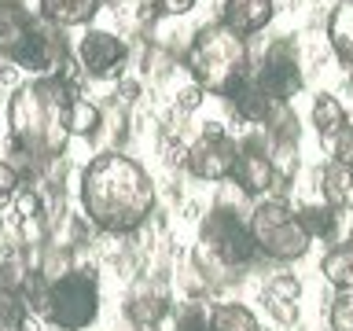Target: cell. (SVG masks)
I'll return each mask as SVG.
<instances>
[{
    "instance_id": "obj_1",
    "label": "cell",
    "mask_w": 353,
    "mask_h": 331,
    "mask_svg": "<svg viewBox=\"0 0 353 331\" xmlns=\"http://www.w3.org/2000/svg\"><path fill=\"white\" fill-rule=\"evenodd\" d=\"M77 203L103 236H137L154 214V181L125 151H99L81 170Z\"/></svg>"
},
{
    "instance_id": "obj_2",
    "label": "cell",
    "mask_w": 353,
    "mask_h": 331,
    "mask_svg": "<svg viewBox=\"0 0 353 331\" xmlns=\"http://www.w3.org/2000/svg\"><path fill=\"white\" fill-rule=\"evenodd\" d=\"M81 96L59 74L30 77L8 96V148L30 154L33 162L52 166L70 143V107Z\"/></svg>"
},
{
    "instance_id": "obj_3",
    "label": "cell",
    "mask_w": 353,
    "mask_h": 331,
    "mask_svg": "<svg viewBox=\"0 0 353 331\" xmlns=\"http://www.w3.org/2000/svg\"><path fill=\"white\" fill-rule=\"evenodd\" d=\"M0 59L33 77H48L74 59V48L66 30L52 26L22 0H0Z\"/></svg>"
},
{
    "instance_id": "obj_4",
    "label": "cell",
    "mask_w": 353,
    "mask_h": 331,
    "mask_svg": "<svg viewBox=\"0 0 353 331\" xmlns=\"http://www.w3.org/2000/svg\"><path fill=\"white\" fill-rule=\"evenodd\" d=\"M250 214V210H247ZM247 214L239 206H221L214 203L199 225V247H195V272L203 283H225V276L239 269H254L261 261V250L250 236Z\"/></svg>"
},
{
    "instance_id": "obj_5",
    "label": "cell",
    "mask_w": 353,
    "mask_h": 331,
    "mask_svg": "<svg viewBox=\"0 0 353 331\" xmlns=\"http://www.w3.org/2000/svg\"><path fill=\"white\" fill-rule=\"evenodd\" d=\"M250 63L254 59H250L247 37L232 33L221 19L199 26L184 48V66L192 74V81L206 96H221V99L250 74Z\"/></svg>"
},
{
    "instance_id": "obj_6",
    "label": "cell",
    "mask_w": 353,
    "mask_h": 331,
    "mask_svg": "<svg viewBox=\"0 0 353 331\" xmlns=\"http://www.w3.org/2000/svg\"><path fill=\"white\" fill-rule=\"evenodd\" d=\"M247 225L265 261L287 265V261L305 258L309 247H313L302 217H298V210L287 206V199H258V203H250Z\"/></svg>"
},
{
    "instance_id": "obj_7",
    "label": "cell",
    "mask_w": 353,
    "mask_h": 331,
    "mask_svg": "<svg viewBox=\"0 0 353 331\" xmlns=\"http://www.w3.org/2000/svg\"><path fill=\"white\" fill-rule=\"evenodd\" d=\"M99 320V276L92 265H77L70 276L52 283L44 324L55 331H85Z\"/></svg>"
},
{
    "instance_id": "obj_8",
    "label": "cell",
    "mask_w": 353,
    "mask_h": 331,
    "mask_svg": "<svg viewBox=\"0 0 353 331\" xmlns=\"http://www.w3.org/2000/svg\"><path fill=\"white\" fill-rule=\"evenodd\" d=\"M232 184L239 188L250 203L258 199H283V181L276 177L272 166V143L254 132V137L239 140V159H236V173H232Z\"/></svg>"
},
{
    "instance_id": "obj_9",
    "label": "cell",
    "mask_w": 353,
    "mask_h": 331,
    "mask_svg": "<svg viewBox=\"0 0 353 331\" xmlns=\"http://www.w3.org/2000/svg\"><path fill=\"white\" fill-rule=\"evenodd\" d=\"M250 77L269 92L276 103H291L302 92V66H298V52L291 37L269 41L258 63H250Z\"/></svg>"
},
{
    "instance_id": "obj_10",
    "label": "cell",
    "mask_w": 353,
    "mask_h": 331,
    "mask_svg": "<svg viewBox=\"0 0 353 331\" xmlns=\"http://www.w3.org/2000/svg\"><path fill=\"white\" fill-rule=\"evenodd\" d=\"M236 159H239V140L228 137L225 126H206V132L199 137L192 148H188V162L184 170L195 177V181L206 184H225L236 173Z\"/></svg>"
},
{
    "instance_id": "obj_11",
    "label": "cell",
    "mask_w": 353,
    "mask_h": 331,
    "mask_svg": "<svg viewBox=\"0 0 353 331\" xmlns=\"http://www.w3.org/2000/svg\"><path fill=\"white\" fill-rule=\"evenodd\" d=\"M74 59L85 70V77H92V81H110V77H121V70H125L129 48H125V41L110 30H85L81 41H77V48H74Z\"/></svg>"
},
{
    "instance_id": "obj_12",
    "label": "cell",
    "mask_w": 353,
    "mask_h": 331,
    "mask_svg": "<svg viewBox=\"0 0 353 331\" xmlns=\"http://www.w3.org/2000/svg\"><path fill=\"white\" fill-rule=\"evenodd\" d=\"M30 272V261L19 254H0V331H26L33 320L26 294H22V276Z\"/></svg>"
},
{
    "instance_id": "obj_13",
    "label": "cell",
    "mask_w": 353,
    "mask_h": 331,
    "mask_svg": "<svg viewBox=\"0 0 353 331\" xmlns=\"http://www.w3.org/2000/svg\"><path fill=\"white\" fill-rule=\"evenodd\" d=\"M225 99H228V107L236 110V118H239V121H247V126H261V129L269 126L272 114L280 110V103H276V99H272L269 92H265V88H261L258 81H254L250 74L243 77V81H239L236 88H232V92H228Z\"/></svg>"
},
{
    "instance_id": "obj_14",
    "label": "cell",
    "mask_w": 353,
    "mask_h": 331,
    "mask_svg": "<svg viewBox=\"0 0 353 331\" xmlns=\"http://www.w3.org/2000/svg\"><path fill=\"white\" fill-rule=\"evenodd\" d=\"M170 313H173V302H170L165 283L143 280L137 291L129 294V302H125V317H129L132 328H159Z\"/></svg>"
},
{
    "instance_id": "obj_15",
    "label": "cell",
    "mask_w": 353,
    "mask_h": 331,
    "mask_svg": "<svg viewBox=\"0 0 353 331\" xmlns=\"http://www.w3.org/2000/svg\"><path fill=\"white\" fill-rule=\"evenodd\" d=\"M276 0H221V22L239 33V37H254L272 22Z\"/></svg>"
},
{
    "instance_id": "obj_16",
    "label": "cell",
    "mask_w": 353,
    "mask_h": 331,
    "mask_svg": "<svg viewBox=\"0 0 353 331\" xmlns=\"http://www.w3.org/2000/svg\"><path fill=\"white\" fill-rule=\"evenodd\" d=\"M298 298H302V280L291 272H276L265 283V309L280 320V324H294L298 320Z\"/></svg>"
},
{
    "instance_id": "obj_17",
    "label": "cell",
    "mask_w": 353,
    "mask_h": 331,
    "mask_svg": "<svg viewBox=\"0 0 353 331\" xmlns=\"http://www.w3.org/2000/svg\"><path fill=\"white\" fill-rule=\"evenodd\" d=\"M99 8H103V0H37V15L59 30L88 26L99 15Z\"/></svg>"
},
{
    "instance_id": "obj_18",
    "label": "cell",
    "mask_w": 353,
    "mask_h": 331,
    "mask_svg": "<svg viewBox=\"0 0 353 331\" xmlns=\"http://www.w3.org/2000/svg\"><path fill=\"white\" fill-rule=\"evenodd\" d=\"M324 33H327V44L335 52V59L342 66H353V0H339L327 11Z\"/></svg>"
},
{
    "instance_id": "obj_19",
    "label": "cell",
    "mask_w": 353,
    "mask_h": 331,
    "mask_svg": "<svg viewBox=\"0 0 353 331\" xmlns=\"http://www.w3.org/2000/svg\"><path fill=\"white\" fill-rule=\"evenodd\" d=\"M320 195L331 210H353V166L335 162L331 159L324 170H320Z\"/></svg>"
},
{
    "instance_id": "obj_20",
    "label": "cell",
    "mask_w": 353,
    "mask_h": 331,
    "mask_svg": "<svg viewBox=\"0 0 353 331\" xmlns=\"http://www.w3.org/2000/svg\"><path fill=\"white\" fill-rule=\"evenodd\" d=\"M320 276L335 287V291H353V239L331 243L320 258Z\"/></svg>"
},
{
    "instance_id": "obj_21",
    "label": "cell",
    "mask_w": 353,
    "mask_h": 331,
    "mask_svg": "<svg viewBox=\"0 0 353 331\" xmlns=\"http://www.w3.org/2000/svg\"><path fill=\"white\" fill-rule=\"evenodd\" d=\"M346 126H350V114H346V107H342V99L320 92L313 99V129H316V137L320 140H335Z\"/></svg>"
},
{
    "instance_id": "obj_22",
    "label": "cell",
    "mask_w": 353,
    "mask_h": 331,
    "mask_svg": "<svg viewBox=\"0 0 353 331\" xmlns=\"http://www.w3.org/2000/svg\"><path fill=\"white\" fill-rule=\"evenodd\" d=\"M210 331H261V320L243 302H217L210 305Z\"/></svg>"
},
{
    "instance_id": "obj_23",
    "label": "cell",
    "mask_w": 353,
    "mask_h": 331,
    "mask_svg": "<svg viewBox=\"0 0 353 331\" xmlns=\"http://www.w3.org/2000/svg\"><path fill=\"white\" fill-rule=\"evenodd\" d=\"M298 217H302L309 239L335 243V236H339V210H331L327 203H309V206H298Z\"/></svg>"
},
{
    "instance_id": "obj_24",
    "label": "cell",
    "mask_w": 353,
    "mask_h": 331,
    "mask_svg": "<svg viewBox=\"0 0 353 331\" xmlns=\"http://www.w3.org/2000/svg\"><path fill=\"white\" fill-rule=\"evenodd\" d=\"M99 126H103V110H99L92 99L77 96L74 107H70V137H96Z\"/></svg>"
},
{
    "instance_id": "obj_25",
    "label": "cell",
    "mask_w": 353,
    "mask_h": 331,
    "mask_svg": "<svg viewBox=\"0 0 353 331\" xmlns=\"http://www.w3.org/2000/svg\"><path fill=\"white\" fill-rule=\"evenodd\" d=\"M173 331H210V309L203 302H184L173 317Z\"/></svg>"
},
{
    "instance_id": "obj_26",
    "label": "cell",
    "mask_w": 353,
    "mask_h": 331,
    "mask_svg": "<svg viewBox=\"0 0 353 331\" xmlns=\"http://www.w3.org/2000/svg\"><path fill=\"white\" fill-rule=\"evenodd\" d=\"M327 331H353V291H335L327 309Z\"/></svg>"
},
{
    "instance_id": "obj_27",
    "label": "cell",
    "mask_w": 353,
    "mask_h": 331,
    "mask_svg": "<svg viewBox=\"0 0 353 331\" xmlns=\"http://www.w3.org/2000/svg\"><path fill=\"white\" fill-rule=\"evenodd\" d=\"M22 188V177H19V170L11 166L8 159H0V206L8 203V199H15V192Z\"/></svg>"
},
{
    "instance_id": "obj_28",
    "label": "cell",
    "mask_w": 353,
    "mask_h": 331,
    "mask_svg": "<svg viewBox=\"0 0 353 331\" xmlns=\"http://www.w3.org/2000/svg\"><path fill=\"white\" fill-rule=\"evenodd\" d=\"M331 143H335V162L353 166V126H346V129H342Z\"/></svg>"
},
{
    "instance_id": "obj_29",
    "label": "cell",
    "mask_w": 353,
    "mask_h": 331,
    "mask_svg": "<svg viewBox=\"0 0 353 331\" xmlns=\"http://www.w3.org/2000/svg\"><path fill=\"white\" fill-rule=\"evenodd\" d=\"M203 99H206V92H203V88H199V85L192 81V85H188L181 96H176V103H181V110H195L199 103H203Z\"/></svg>"
},
{
    "instance_id": "obj_30",
    "label": "cell",
    "mask_w": 353,
    "mask_h": 331,
    "mask_svg": "<svg viewBox=\"0 0 353 331\" xmlns=\"http://www.w3.org/2000/svg\"><path fill=\"white\" fill-rule=\"evenodd\" d=\"M199 0H159V15H188Z\"/></svg>"
}]
</instances>
